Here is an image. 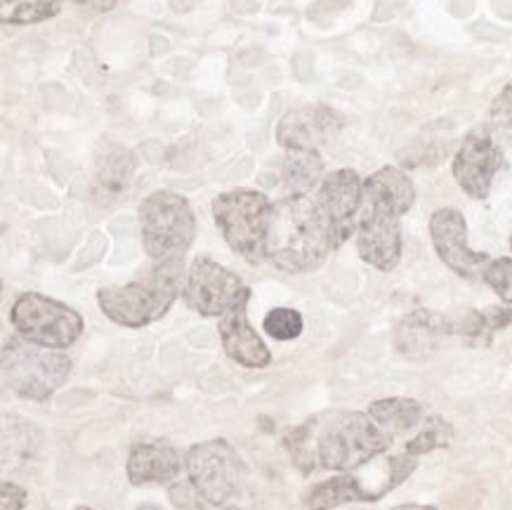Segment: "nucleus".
Listing matches in <instances>:
<instances>
[{
    "label": "nucleus",
    "instance_id": "obj_4",
    "mask_svg": "<svg viewBox=\"0 0 512 510\" xmlns=\"http://www.w3.org/2000/svg\"><path fill=\"white\" fill-rule=\"evenodd\" d=\"M185 468L196 492L213 508L241 510L251 494V470L222 437L187 449Z\"/></svg>",
    "mask_w": 512,
    "mask_h": 510
},
{
    "label": "nucleus",
    "instance_id": "obj_19",
    "mask_svg": "<svg viewBox=\"0 0 512 510\" xmlns=\"http://www.w3.org/2000/svg\"><path fill=\"white\" fill-rule=\"evenodd\" d=\"M324 180V159L317 149H293L286 152L281 166V182L291 196H312Z\"/></svg>",
    "mask_w": 512,
    "mask_h": 510
},
{
    "label": "nucleus",
    "instance_id": "obj_2",
    "mask_svg": "<svg viewBox=\"0 0 512 510\" xmlns=\"http://www.w3.org/2000/svg\"><path fill=\"white\" fill-rule=\"evenodd\" d=\"M333 251L331 234L312 196H291L274 204L267 234V260L288 274L314 272Z\"/></svg>",
    "mask_w": 512,
    "mask_h": 510
},
{
    "label": "nucleus",
    "instance_id": "obj_3",
    "mask_svg": "<svg viewBox=\"0 0 512 510\" xmlns=\"http://www.w3.org/2000/svg\"><path fill=\"white\" fill-rule=\"evenodd\" d=\"M185 260L154 263L140 277L121 286H102L97 305L102 315L126 329H144L168 315V310L185 291Z\"/></svg>",
    "mask_w": 512,
    "mask_h": 510
},
{
    "label": "nucleus",
    "instance_id": "obj_18",
    "mask_svg": "<svg viewBox=\"0 0 512 510\" xmlns=\"http://www.w3.org/2000/svg\"><path fill=\"white\" fill-rule=\"evenodd\" d=\"M135 156L123 145H102L95 163V194L102 201L118 199L128 192L135 175Z\"/></svg>",
    "mask_w": 512,
    "mask_h": 510
},
{
    "label": "nucleus",
    "instance_id": "obj_16",
    "mask_svg": "<svg viewBox=\"0 0 512 510\" xmlns=\"http://www.w3.org/2000/svg\"><path fill=\"white\" fill-rule=\"evenodd\" d=\"M218 333L222 350L232 362L246 369H267L272 364V352L248 319V303L236 305L234 310L222 315Z\"/></svg>",
    "mask_w": 512,
    "mask_h": 510
},
{
    "label": "nucleus",
    "instance_id": "obj_6",
    "mask_svg": "<svg viewBox=\"0 0 512 510\" xmlns=\"http://www.w3.org/2000/svg\"><path fill=\"white\" fill-rule=\"evenodd\" d=\"M274 204L258 189H229L213 199V218L227 246L248 265L267 260V234Z\"/></svg>",
    "mask_w": 512,
    "mask_h": 510
},
{
    "label": "nucleus",
    "instance_id": "obj_29",
    "mask_svg": "<svg viewBox=\"0 0 512 510\" xmlns=\"http://www.w3.org/2000/svg\"><path fill=\"white\" fill-rule=\"evenodd\" d=\"M26 503H29V492L17 482L5 480L0 485V510H26Z\"/></svg>",
    "mask_w": 512,
    "mask_h": 510
},
{
    "label": "nucleus",
    "instance_id": "obj_25",
    "mask_svg": "<svg viewBox=\"0 0 512 510\" xmlns=\"http://www.w3.org/2000/svg\"><path fill=\"white\" fill-rule=\"evenodd\" d=\"M262 329L269 338L286 343V340L300 338V333L305 329V319L293 307H274L262 319Z\"/></svg>",
    "mask_w": 512,
    "mask_h": 510
},
{
    "label": "nucleus",
    "instance_id": "obj_8",
    "mask_svg": "<svg viewBox=\"0 0 512 510\" xmlns=\"http://www.w3.org/2000/svg\"><path fill=\"white\" fill-rule=\"evenodd\" d=\"M71 359L64 352L12 336L3 345V378L17 397L31 402L50 400L69 381Z\"/></svg>",
    "mask_w": 512,
    "mask_h": 510
},
{
    "label": "nucleus",
    "instance_id": "obj_1",
    "mask_svg": "<svg viewBox=\"0 0 512 510\" xmlns=\"http://www.w3.org/2000/svg\"><path fill=\"white\" fill-rule=\"evenodd\" d=\"M416 204V187L397 166H383L364 180L357 253L366 265L380 272L397 270L402 263V218Z\"/></svg>",
    "mask_w": 512,
    "mask_h": 510
},
{
    "label": "nucleus",
    "instance_id": "obj_20",
    "mask_svg": "<svg viewBox=\"0 0 512 510\" xmlns=\"http://www.w3.org/2000/svg\"><path fill=\"white\" fill-rule=\"evenodd\" d=\"M366 414L395 440L397 435L411 433L416 425L423 423V404L411 397H383V400L371 402Z\"/></svg>",
    "mask_w": 512,
    "mask_h": 510
},
{
    "label": "nucleus",
    "instance_id": "obj_11",
    "mask_svg": "<svg viewBox=\"0 0 512 510\" xmlns=\"http://www.w3.org/2000/svg\"><path fill=\"white\" fill-rule=\"evenodd\" d=\"M503 166L505 154L503 147L498 145L496 133L487 126H477L463 137L461 147L456 149L451 173L470 199L484 201L489 199L496 175L501 173Z\"/></svg>",
    "mask_w": 512,
    "mask_h": 510
},
{
    "label": "nucleus",
    "instance_id": "obj_30",
    "mask_svg": "<svg viewBox=\"0 0 512 510\" xmlns=\"http://www.w3.org/2000/svg\"><path fill=\"white\" fill-rule=\"evenodd\" d=\"M71 3L81 5V8L95 10V12H109V10H114L116 0H71Z\"/></svg>",
    "mask_w": 512,
    "mask_h": 510
},
{
    "label": "nucleus",
    "instance_id": "obj_14",
    "mask_svg": "<svg viewBox=\"0 0 512 510\" xmlns=\"http://www.w3.org/2000/svg\"><path fill=\"white\" fill-rule=\"evenodd\" d=\"M345 126L343 114L328 104H305L288 109L277 126V142L286 152L293 149H317L336 140Z\"/></svg>",
    "mask_w": 512,
    "mask_h": 510
},
{
    "label": "nucleus",
    "instance_id": "obj_17",
    "mask_svg": "<svg viewBox=\"0 0 512 510\" xmlns=\"http://www.w3.org/2000/svg\"><path fill=\"white\" fill-rule=\"evenodd\" d=\"M182 456L175 447L161 440H144L130 447L126 473L133 487L168 485L182 473Z\"/></svg>",
    "mask_w": 512,
    "mask_h": 510
},
{
    "label": "nucleus",
    "instance_id": "obj_15",
    "mask_svg": "<svg viewBox=\"0 0 512 510\" xmlns=\"http://www.w3.org/2000/svg\"><path fill=\"white\" fill-rule=\"evenodd\" d=\"M451 336H456V322L446 319L442 312L418 307L397 322L395 348L411 362H428Z\"/></svg>",
    "mask_w": 512,
    "mask_h": 510
},
{
    "label": "nucleus",
    "instance_id": "obj_34",
    "mask_svg": "<svg viewBox=\"0 0 512 510\" xmlns=\"http://www.w3.org/2000/svg\"><path fill=\"white\" fill-rule=\"evenodd\" d=\"M510 248H512V237H510Z\"/></svg>",
    "mask_w": 512,
    "mask_h": 510
},
{
    "label": "nucleus",
    "instance_id": "obj_12",
    "mask_svg": "<svg viewBox=\"0 0 512 510\" xmlns=\"http://www.w3.org/2000/svg\"><path fill=\"white\" fill-rule=\"evenodd\" d=\"M361 196H364V180L352 168H338L324 175L314 192L312 199L331 234L333 251H338L357 232Z\"/></svg>",
    "mask_w": 512,
    "mask_h": 510
},
{
    "label": "nucleus",
    "instance_id": "obj_23",
    "mask_svg": "<svg viewBox=\"0 0 512 510\" xmlns=\"http://www.w3.org/2000/svg\"><path fill=\"white\" fill-rule=\"evenodd\" d=\"M317 428V418L295 425V428L284 430V447L291 456L293 466L303 475H310L319 468V456L317 449L312 447V433Z\"/></svg>",
    "mask_w": 512,
    "mask_h": 510
},
{
    "label": "nucleus",
    "instance_id": "obj_26",
    "mask_svg": "<svg viewBox=\"0 0 512 510\" xmlns=\"http://www.w3.org/2000/svg\"><path fill=\"white\" fill-rule=\"evenodd\" d=\"M484 284L491 286V291L512 307V258H494L482 272Z\"/></svg>",
    "mask_w": 512,
    "mask_h": 510
},
{
    "label": "nucleus",
    "instance_id": "obj_21",
    "mask_svg": "<svg viewBox=\"0 0 512 510\" xmlns=\"http://www.w3.org/2000/svg\"><path fill=\"white\" fill-rule=\"evenodd\" d=\"M512 324V307L510 305H491L484 310H472L461 322H456V336L465 345L472 348H484L491 345V340L498 331L508 329Z\"/></svg>",
    "mask_w": 512,
    "mask_h": 510
},
{
    "label": "nucleus",
    "instance_id": "obj_28",
    "mask_svg": "<svg viewBox=\"0 0 512 510\" xmlns=\"http://www.w3.org/2000/svg\"><path fill=\"white\" fill-rule=\"evenodd\" d=\"M170 501L175 503V508L180 510H201L206 506V501L201 499V494L196 492L192 482H187V485H175L170 487Z\"/></svg>",
    "mask_w": 512,
    "mask_h": 510
},
{
    "label": "nucleus",
    "instance_id": "obj_22",
    "mask_svg": "<svg viewBox=\"0 0 512 510\" xmlns=\"http://www.w3.org/2000/svg\"><path fill=\"white\" fill-rule=\"evenodd\" d=\"M59 0H0V22L12 26L41 24L59 15Z\"/></svg>",
    "mask_w": 512,
    "mask_h": 510
},
{
    "label": "nucleus",
    "instance_id": "obj_9",
    "mask_svg": "<svg viewBox=\"0 0 512 510\" xmlns=\"http://www.w3.org/2000/svg\"><path fill=\"white\" fill-rule=\"evenodd\" d=\"M10 324L17 336L43 348H71L83 336L85 322L74 307L43 293H22L10 307Z\"/></svg>",
    "mask_w": 512,
    "mask_h": 510
},
{
    "label": "nucleus",
    "instance_id": "obj_7",
    "mask_svg": "<svg viewBox=\"0 0 512 510\" xmlns=\"http://www.w3.org/2000/svg\"><path fill=\"white\" fill-rule=\"evenodd\" d=\"M392 447V437L378 428L364 411H343L333 416L317 440L319 466L336 473H352L369 466Z\"/></svg>",
    "mask_w": 512,
    "mask_h": 510
},
{
    "label": "nucleus",
    "instance_id": "obj_32",
    "mask_svg": "<svg viewBox=\"0 0 512 510\" xmlns=\"http://www.w3.org/2000/svg\"><path fill=\"white\" fill-rule=\"evenodd\" d=\"M135 510H161V508L154 506V503H142V506H137Z\"/></svg>",
    "mask_w": 512,
    "mask_h": 510
},
{
    "label": "nucleus",
    "instance_id": "obj_13",
    "mask_svg": "<svg viewBox=\"0 0 512 510\" xmlns=\"http://www.w3.org/2000/svg\"><path fill=\"white\" fill-rule=\"evenodd\" d=\"M430 239L439 260L461 279H482L489 255L468 244V220L454 206H442L430 215Z\"/></svg>",
    "mask_w": 512,
    "mask_h": 510
},
{
    "label": "nucleus",
    "instance_id": "obj_5",
    "mask_svg": "<svg viewBox=\"0 0 512 510\" xmlns=\"http://www.w3.org/2000/svg\"><path fill=\"white\" fill-rule=\"evenodd\" d=\"M140 234L144 253L152 263L185 260L196 239L194 208L182 194L159 189L140 204Z\"/></svg>",
    "mask_w": 512,
    "mask_h": 510
},
{
    "label": "nucleus",
    "instance_id": "obj_10",
    "mask_svg": "<svg viewBox=\"0 0 512 510\" xmlns=\"http://www.w3.org/2000/svg\"><path fill=\"white\" fill-rule=\"evenodd\" d=\"M182 298L189 310L201 317H222L236 305L248 303L251 289L239 274L220 265L210 255H196L187 270Z\"/></svg>",
    "mask_w": 512,
    "mask_h": 510
},
{
    "label": "nucleus",
    "instance_id": "obj_33",
    "mask_svg": "<svg viewBox=\"0 0 512 510\" xmlns=\"http://www.w3.org/2000/svg\"><path fill=\"white\" fill-rule=\"evenodd\" d=\"M76 510H97V508H90V506H76Z\"/></svg>",
    "mask_w": 512,
    "mask_h": 510
},
{
    "label": "nucleus",
    "instance_id": "obj_27",
    "mask_svg": "<svg viewBox=\"0 0 512 510\" xmlns=\"http://www.w3.org/2000/svg\"><path fill=\"white\" fill-rule=\"evenodd\" d=\"M489 119L496 133L512 137V81L505 83L501 93L494 97L489 107Z\"/></svg>",
    "mask_w": 512,
    "mask_h": 510
},
{
    "label": "nucleus",
    "instance_id": "obj_24",
    "mask_svg": "<svg viewBox=\"0 0 512 510\" xmlns=\"http://www.w3.org/2000/svg\"><path fill=\"white\" fill-rule=\"evenodd\" d=\"M454 440V425H451L446 418L432 414L423 418V425L416 435L406 442V454L411 456H423L430 454V451L446 449Z\"/></svg>",
    "mask_w": 512,
    "mask_h": 510
},
{
    "label": "nucleus",
    "instance_id": "obj_31",
    "mask_svg": "<svg viewBox=\"0 0 512 510\" xmlns=\"http://www.w3.org/2000/svg\"><path fill=\"white\" fill-rule=\"evenodd\" d=\"M390 510H439L435 506H423V503H402V506H395Z\"/></svg>",
    "mask_w": 512,
    "mask_h": 510
}]
</instances>
